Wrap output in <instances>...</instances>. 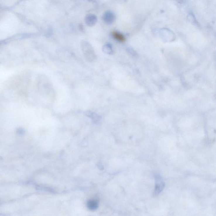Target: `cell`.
<instances>
[{
    "label": "cell",
    "mask_w": 216,
    "mask_h": 216,
    "mask_svg": "<svg viewBox=\"0 0 216 216\" xmlns=\"http://www.w3.org/2000/svg\"><path fill=\"white\" fill-rule=\"evenodd\" d=\"M81 47L84 57L87 61L92 62L95 60L96 56L94 50L88 42L86 41H82Z\"/></svg>",
    "instance_id": "obj_1"
},
{
    "label": "cell",
    "mask_w": 216,
    "mask_h": 216,
    "mask_svg": "<svg viewBox=\"0 0 216 216\" xmlns=\"http://www.w3.org/2000/svg\"><path fill=\"white\" fill-rule=\"evenodd\" d=\"M156 180L157 184L155 187V190L154 191V196H158L162 190H163L165 186V184L161 180V177L160 176L157 175L156 176Z\"/></svg>",
    "instance_id": "obj_2"
},
{
    "label": "cell",
    "mask_w": 216,
    "mask_h": 216,
    "mask_svg": "<svg viewBox=\"0 0 216 216\" xmlns=\"http://www.w3.org/2000/svg\"><path fill=\"white\" fill-rule=\"evenodd\" d=\"M97 21V18L94 15L89 14L85 18V21L87 25L92 26L95 24Z\"/></svg>",
    "instance_id": "obj_3"
},
{
    "label": "cell",
    "mask_w": 216,
    "mask_h": 216,
    "mask_svg": "<svg viewBox=\"0 0 216 216\" xmlns=\"http://www.w3.org/2000/svg\"><path fill=\"white\" fill-rule=\"evenodd\" d=\"M87 207L89 210L94 211L98 208V203L94 200H90L87 202Z\"/></svg>",
    "instance_id": "obj_4"
},
{
    "label": "cell",
    "mask_w": 216,
    "mask_h": 216,
    "mask_svg": "<svg viewBox=\"0 0 216 216\" xmlns=\"http://www.w3.org/2000/svg\"><path fill=\"white\" fill-rule=\"evenodd\" d=\"M112 35L116 40L119 41V42H125V40H126L125 36L121 33H119V32L113 31L112 33Z\"/></svg>",
    "instance_id": "obj_5"
},
{
    "label": "cell",
    "mask_w": 216,
    "mask_h": 216,
    "mask_svg": "<svg viewBox=\"0 0 216 216\" xmlns=\"http://www.w3.org/2000/svg\"><path fill=\"white\" fill-rule=\"evenodd\" d=\"M86 114L89 117H90L91 118H92V119L95 123H97L99 121V116H98L97 114L91 112H87Z\"/></svg>",
    "instance_id": "obj_6"
}]
</instances>
